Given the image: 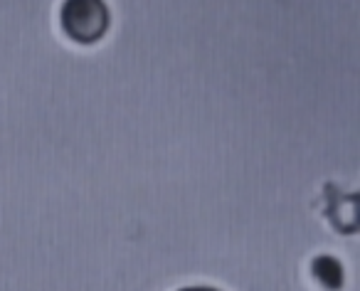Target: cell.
<instances>
[{
	"label": "cell",
	"mask_w": 360,
	"mask_h": 291,
	"mask_svg": "<svg viewBox=\"0 0 360 291\" xmlns=\"http://www.w3.org/2000/svg\"><path fill=\"white\" fill-rule=\"evenodd\" d=\"M65 35L77 45H94L109 30V6L104 0H65L60 13Z\"/></svg>",
	"instance_id": "obj_1"
},
{
	"label": "cell",
	"mask_w": 360,
	"mask_h": 291,
	"mask_svg": "<svg viewBox=\"0 0 360 291\" xmlns=\"http://www.w3.org/2000/svg\"><path fill=\"white\" fill-rule=\"evenodd\" d=\"M311 271H314L316 281H321L328 291H338L343 286V266L333 257H316Z\"/></svg>",
	"instance_id": "obj_2"
},
{
	"label": "cell",
	"mask_w": 360,
	"mask_h": 291,
	"mask_svg": "<svg viewBox=\"0 0 360 291\" xmlns=\"http://www.w3.org/2000/svg\"><path fill=\"white\" fill-rule=\"evenodd\" d=\"M180 291H217L212 286H191V289H180Z\"/></svg>",
	"instance_id": "obj_3"
}]
</instances>
